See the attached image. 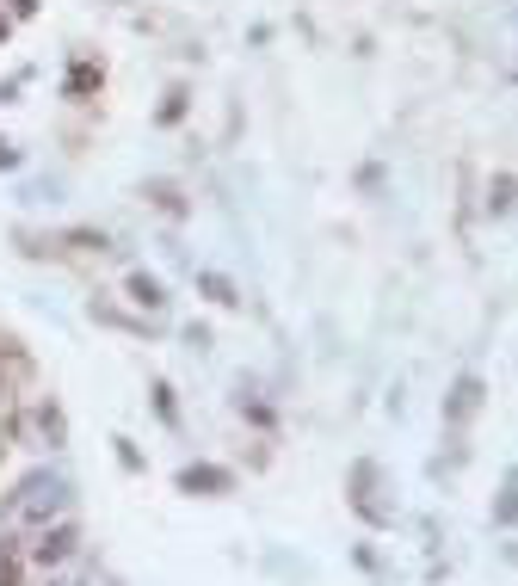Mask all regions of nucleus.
Here are the masks:
<instances>
[{
  "mask_svg": "<svg viewBox=\"0 0 518 586\" xmlns=\"http://www.w3.org/2000/svg\"><path fill=\"white\" fill-rule=\"evenodd\" d=\"M204 290H210L216 303H235V290H229V278H204Z\"/></svg>",
  "mask_w": 518,
  "mask_h": 586,
  "instance_id": "39448f33",
  "label": "nucleus"
},
{
  "mask_svg": "<svg viewBox=\"0 0 518 586\" xmlns=\"http://www.w3.org/2000/svg\"><path fill=\"white\" fill-rule=\"evenodd\" d=\"M99 81V68H74V81H68V93H87Z\"/></svg>",
  "mask_w": 518,
  "mask_h": 586,
  "instance_id": "20e7f679",
  "label": "nucleus"
},
{
  "mask_svg": "<svg viewBox=\"0 0 518 586\" xmlns=\"http://www.w3.org/2000/svg\"><path fill=\"white\" fill-rule=\"evenodd\" d=\"M179 488H192V494H198V488H229V475H222V469H185Z\"/></svg>",
  "mask_w": 518,
  "mask_h": 586,
  "instance_id": "f03ea898",
  "label": "nucleus"
},
{
  "mask_svg": "<svg viewBox=\"0 0 518 586\" xmlns=\"http://www.w3.org/2000/svg\"><path fill=\"white\" fill-rule=\"evenodd\" d=\"M68 549H74V531L62 525V531H50L44 543H37V562H62V556H68Z\"/></svg>",
  "mask_w": 518,
  "mask_h": 586,
  "instance_id": "f257e3e1",
  "label": "nucleus"
},
{
  "mask_svg": "<svg viewBox=\"0 0 518 586\" xmlns=\"http://www.w3.org/2000/svg\"><path fill=\"white\" fill-rule=\"evenodd\" d=\"M0 586H19V562L7 556V549H0Z\"/></svg>",
  "mask_w": 518,
  "mask_h": 586,
  "instance_id": "423d86ee",
  "label": "nucleus"
},
{
  "mask_svg": "<svg viewBox=\"0 0 518 586\" xmlns=\"http://www.w3.org/2000/svg\"><path fill=\"white\" fill-rule=\"evenodd\" d=\"M130 297H136V303H148V309H155V303H161V284L136 272V278H130Z\"/></svg>",
  "mask_w": 518,
  "mask_h": 586,
  "instance_id": "7ed1b4c3",
  "label": "nucleus"
},
{
  "mask_svg": "<svg viewBox=\"0 0 518 586\" xmlns=\"http://www.w3.org/2000/svg\"><path fill=\"white\" fill-rule=\"evenodd\" d=\"M7 161H13V149H7V142H0V167H7Z\"/></svg>",
  "mask_w": 518,
  "mask_h": 586,
  "instance_id": "0eeeda50",
  "label": "nucleus"
}]
</instances>
